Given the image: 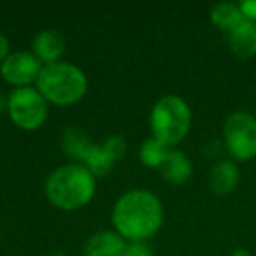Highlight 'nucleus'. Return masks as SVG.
<instances>
[{
	"mask_svg": "<svg viewBox=\"0 0 256 256\" xmlns=\"http://www.w3.org/2000/svg\"><path fill=\"white\" fill-rule=\"evenodd\" d=\"M110 220L124 240L146 242L164 223L162 202L150 190H130L116 200Z\"/></svg>",
	"mask_w": 256,
	"mask_h": 256,
	"instance_id": "f257e3e1",
	"label": "nucleus"
},
{
	"mask_svg": "<svg viewBox=\"0 0 256 256\" xmlns=\"http://www.w3.org/2000/svg\"><path fill=\"white\" fill-rule=\"evenodd\" d=\"M46 196L62 210H76L92 202L96 192V178L81 164H67L54 168L46 179Z\"/></svg>",
	"mask_w": 256,
	"mask_h": 256,
	"instance_id": "f03ea898",
	"label": "nucleus"
},
{
	"mask_svg": "<svg viewBox=\"0 0 256 256\" xmlns=\"http://www.w3.org/2000/svg\"><path fill=\"white\" fill-rule=\"evenodd\" d=\"M64 151L67 156L79 160L81 165L88 167L96 176H106L112 170L114 164L126 151V142L123 137L110 136L102 144L90 142L88 136L78 128H70L64 134Z\"/></svg>",
	"mask_w": 256,
	"mask_h": 256,
	"instance_id": "7ed1b4c3",
	"label": "nucleus"
},
{
	"mask_svg": "<svg viewBox=\"0 0 256 256\" xmlns=\"http://www.w3.org/2000/svg\"><path fill=\"white\" fill-rule=\"evenodd\" d=\"M37 90L46 102L60 107L72 106L84 96L88 90V78L78 65L54 62L42 65V70L37 78Z\"/></svg>",
	"mask_w": 256,
	"mask_h": 256,
	"instance_id": "20e7f679",
	"label": "nucleus"
},
{
	"mask_svg": "<svg viewBox=\"0 0 256 256\" xmlns=\"http://www.w3.org/2000/svg\"><path fill=\"white\" fill-rule=\"evenodd\" d=\"M150 126L153 139L167 148H174L188 136L192 126V109L181 96L165 95L151 109Z\"/></svg>",
	"mask_w": 256,
	"mask_h": 256,
	"instance_id": "39448f33",
	"label": "nucleus"
},
{
	"mask_svg": "<svg viewBox=\"0 0 256 256\" xmlns=\"http://www.w3.org/2000/svg\"><path fill=\"white\" fill-rule=\"evenodd\" d=\"M223 142L230 156L237 162L256 158V116L248 110H235L224 120Z\"/></svg>",
	"mask_w": 256,
	"mask_h": 256,
	"instance_id": "423d86ee",
	"label": "nucleus"
},
{
	"mask_svg": "<svg viewBox=\"0 0 256 256\" xmlns=\"http://www.w3.org/2000/svg\"><path fill=\"white\" fill-rule=\"evenodd\" d=\"M8 114L18 128L32 132L42 126L46 121L48 102L39 90L32 86L14 88L8 96Z\"/></svg>",
	"mask_w": 256,
	"mask_h": 256,
	"instance_id": "0eeeda50",
	"label": "nucleus"
},
{
	"mask_svg": "<svg viewBox=\"0 0 256 256\" xmlns=\"http://www.w3.org/2000/svg\"><path fill=\"white\" fill-rule=\"evenodd\" d=\"M42 65L30 51H14L0 64V74L14 88H26L34 81L37 82Z\"/></svg>",
	"mask_w": 256,
	"mask_h": 256,
	"instance_id": "6e6552de",
	"label": "nucleus"
},
{
	"mask_svg": "<svg viewBox=\"0 0 256 256\" xmlns=\"http://www.w3.org/2000/svg\"><path fill=\"white\" fill-rule=\"evenodd\" d=\"M126 244L120 234L102 230L90 235L82 246V256H123Z\"/></svg>",
	"mask_w": 256,
	"mask_h": 256,
	"instance_id": "1a4fd4ad",
	"label": "nucleus"
},
{
	"mask_svg": "<svg viewBox=\"0 0 256 256\" xmlns=\"http://www.w3.org/2000/svg\"><path fill=\"white\" fill-rule=\"evenodd\" d=\"M230 51L240 60H251L256 56V23L244 20L234 30L226 34Z\"/></svg>",
	"mask_w": 256,
	"mask_h": 256,
	"instance_id": "9d476101",
	"label": "nucleus"
},
{
	"mask_svg": "<svg viewBox=\"0 0 256 256\" xmlns=\"http://www.w3.org/2000/svg\"><path fill=\"white\" fill-rule=\"evenodd\" d=\"M158 170H160L162 178H164L168 184L179 186V184H184V182L192 178L193 165H192V160H190L182 151L170 148L167 156H165L164 164H162V167L158 168Z\"/></svg>",
	"mask_w": 256,
	"mask_h": 256,
	"instance_id": "9b49d317",
	"label": "nucleus"
},
{
	"mask_svg": "<svg viewBox=\"0 0 256 256\" xmlns=\"http://www.w3.org/2000/svg\"><path fill=\"white\" fill-rule=\"evenodd\" d=\"M238 181H240V170L232 160L218 162L209 172V186L216 195H228L237 188Z\"/></svg>",
	"mask_w": 256,
	"mask_h": 256,
	"instance_id": "f8f14e48",
	"label": "nucleus"
},
{
	"mask_svg": "<svg viewBox=\"0 0 256 256\" xmlns=\"http://www.w3.org/2000/svg\"><path fill=\"white\" fill-rule=\"evenodd\" d=\"M34 54L44 62V65L60 62V56L65 51V39L56 30H42L34 39Z\"/></svg>",
	"mask_w": 256,
	"mask_h": 256,
	"instance_id": "ddd939ff",
	"label": "nucleus"
},
{
	"mask_svg": "<svg viewBox=\"0 0 256 256\" xmlns=\"http://www.w3.org/2000/svg\"><path fill=\"white\" fill-rule=\"evenodd\" d=\"M246 18L242 14L238 2H220V4L212 6V9H210V22H212L214 26L223 30L224 34L234 30Z\"/></svg>",
	"mask_w": 256,
	"mask_h": 256,
	"instance_id": "4468645a",
	"label": "nucleus"
},
{
	"mask_svg": "<svg viewBox=\"0 0 256 256\" xmlns=\"http://www.w3.org/2000/svg\"><path fill=\"white\" fill-rule=\"evenodd\" d=\"M168 150H170V148L164 146V144L158 142L156 139L150 137V139L144 140L142 146H140V153H139L140 162L150 168H160L165 156H167Z\"/></svg>",
	"mask_w": 256,
	"mask_h": 256,
	"instance_id": "2eb2a0df",
	"label": "nucleus"
},
{
	"mask_svg": "<svg viewBox=\"0 0 256 256\" xmlns=\"http://www.w3.org/2000/svg\"><path fill=\"white\" fill-rule=\"evenodd\" d=\"M123 256H153V249L146 242H130L126 244Z\"/></svg>",
	"mask_w": 256,
	"mask_h": 256,
	"instance_id": "dca6fc26",
	"label": "nucleus"
},
{
	"mask_svg": "<svg viewBox=\"0 0 256 256\" xmlns=\"http://www.w3.org/2000/svg\"><path fill=\"white\" fill-rule=\"evenodd\" d=\"M238 6H240L244 18L256 23V0H242V2H238Z\"/></svg>",
	"mask_w": 256,
	"mask_h": 256,
	"instance_id": "f3484780",
	"label": "nucleus"
},
{
	"mask_svg": "<svg viewBox=\"0 0 256 256\" xmlns=\"http://www.w3.org/2000/svg\"><path fill=\"white\" fill-rule=\"evenodd\" d=\"M9 40L4 34H0V64L9 56Z\"/></svg>",
	"mask_w": 256,
	"mask_h": 256,
	"instance_id": "a211bd4d",
	"label": "nucleus"
},
{
	"mask_svg": "<svg viewBox=\"0 0 256 256\" xmlns=\"http://www.w3.org/2000/svg\"><path fill=\"white\" fill-rule=\"evenodd\" d=\"M230 256H252V254L248 251V249L238 248V249H235V251H232V254H230Z\"/></svg>",
	"mask_w": 256,
	"mask_h": 256,
	"instance_id": "6ab92c4d",
	"label": "nucleus"
},
{
	"mask_svg": "<svg viewBox=\"0 0 256 256\" xmlns=\"http://www.w3.org/2000/svg\"><path fill=\"white\" fill-rule=\"evenodd\" d=\"M51 256H65L64 252H54V254H51Z\"/></svg>",
	"mask_w": 256,
	"mask_h": 256,
	"instance_id": "aec40b11",
	"label": "nucleus"
}]
</instances>
